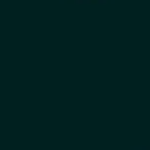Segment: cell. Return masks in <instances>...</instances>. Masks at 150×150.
I'll use <instances>...</instances> for the list:
<instances>
[{"label": "cell", "instance_id": "6da1fadb", "mask_svg": "<svg viewBox=\"0 0 150 150\" xmlns=\"http://www.w3.org/2000/svg\"><path fill=\"white\" fill-rule=\"evenodd\" d=\"M134 150H150V142H146V146H134Z\"/></svg>", "mask_w": 150, "mask_h": 150}]
</instances>
